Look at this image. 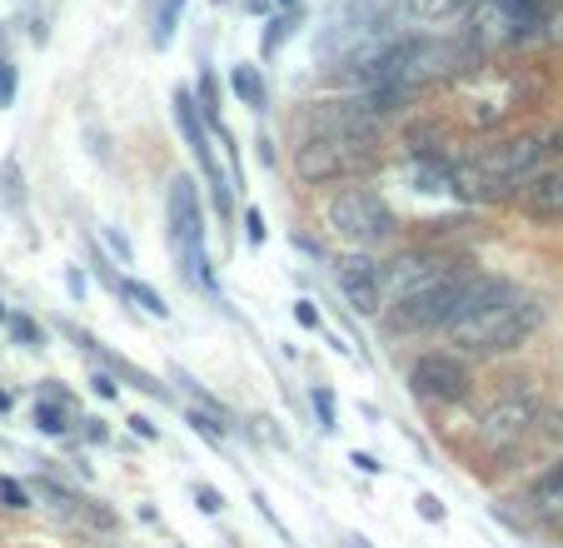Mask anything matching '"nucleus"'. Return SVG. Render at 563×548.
Segmentation results:
<instances>
[{
  "label": "nucleus",
  "mask_w": 563,
  "mask_h": 548,
  "mask_svg": "<svg viewBox=\"0 0 563 548\" xmlns=\"http://www.w3.org/2000/svg\"><path fill=\"white\" fill-rule=\"evenodd\" d=\"M334 285H340V295L350 299L354 315H364V319H374L384 309V299H389L384 295V264L369 260L364 250H350L334 260Z\"/></svg>",
  "instance_id": "obj_12"
},
{
  "label": "nucleus",
  "mask_w": 563,
  "mask_h": 548,
  "mask_svg": "<svg viewBox=\"0 0 563 548\" xmlns=\"http://www.w3.org/2000/svg\"><path fill=\"white\" fill-rule=\"evenodd\" d=\"M299 185H340V179H364L379 165V135H299L295 155Z\"/></svg>",
  "instance_id": "obj_5"
},
{
  "label": "nucleus",
  "mask_w": 563,
  "mask_h": 548,
  "mask_svg": "<svg viewBox=\"0 0 563 548\" xmlns=\"http://www.w3.org/2000/svg\"><path fill=\"white\" fill-rule=\"evenodd\" d=\"M230 90L240 96V106H250V110H265L269 106V90H265V75H260V65H234L230 70Z\"/></svg>",
  "instance_id": "obj_15"
},
{
  "label": "nucleus",
  "mask_w": 563,
  "mask_h": 548,
  "mask_svg": "<svg viewBox=\"0 0 563 548\" xmlns=\"http://www.w3.org/2000/svg\"><path fill=\"white\" fill-rule=\"evenodd\" d=\"M553 25V0H478L464 15V45L468 55H494L543 35Z\"/></svg>",
  "instance_id": "obj_3"
},
{
  "label": "nucleus",
  "mask_w": 563,
  "mask_h": 548,
  "mask_svg": "<svg viewBox=\"0 0 563 548\" xmlns=\"http://www.w3.org/2000/svg\"><path fill=\"white\" fill-rule=\"evenodd\" d=\"M459 90V116H464L468 130H499L519 116V100H523V80L509 70H464L454 80Z\"/></svg>",
  "instance_id": "obj_8"
},
{
  "label": "nucleus",
  "mask_w": 563,
  "mask_h": 548,
  "mask_svg": "<svg viewBox=\"0 0 563 548\" xmlns=\"http://www.w3.org/2000/svg\"><path fill=\"white\" fill-rule=\"evenodd\" d=\"M35 429L51 434V439H60V434L70 429V414H65V404L60 399H41V404H35Z\"/></svg>",
  "instance_id": "obj_22"
},
{
  "label": "nucleus",
  "mask_w": 563,
  "mask_h": 548,
  "mask_svg": "<svg viewBox=\"0 0 563 548\" xmlns=\"http://www.w3.org/2000/svg\"><path fill=\"white\" fill-rule=\"evenodd\" d=\"M295 319H299V329H319V309L309 305V299H299L295 305Z\"/></svg>",
  "instance_id": "obj_35"
},
{
  "label": "nucleus",
  "mask_w": 563,
  "mask_h": 548,
  "mask_svg": "<svg viewBox=\"0 0 563 548\" xmlns=\"http://www.w3.org/2000/svg\"><path fill=\"white\" fill-rule=\"evenodd\" d=\"M350 464L360 469V474H384V464H379V459H374V453H360V449L350 453Z\"/></svg>",
  "instance_id": "obj_34"
},
{
  "label": "nucleus",
  "mask_w": 563,
  "mask_h": 548,
  "mask_svg": "<svg viewBox=\"0 0 563 548\" xmlns=\"http://www.w3.org/2000/svg\"><path fill=\"white\" fill-rule=\"evenodd\" d=\"M0 195H5V205H11L15 215L25 210V175H21V160H5V165H0Z\"/></svg>",
  "instance_id": "obj_21"
},
{
  "label": "nucleus",
  "mask_w": 563,
  "mask_h": 548,
  "mask_svg": "<svg viewBox=\"0 0 563 548\" xmlns=\"http://www.w3.org/2000/svg\"><path fill=\"white\" fill-rule=\"evenodd\" d=\"M539 329H543V305L529 295V289H514V295L494 299V305L459 315L454 325L444 329V339L464 359H499V354L523 349Z\"/></svg>",
  "instance_id": "obj_2"
},
{
  "label": "nucleus",
  "mask_w": 563,
  "mask_h": 548,
  "mask_svg": "<svg viewBox=\"0 0 563 548\" xmlns=\"http://www.w3.org/2000/svg\"><path fill=\"white\" fill-rule=\"evenodd\" d=\"M309 399H314L319 429H324V434H334V429H340V414H334V394L324 390V384H314V394H309Z\"/></svg>",
  "instance_id": "obj_25"
},
{
  "label": "nucleus",
  "mask_w": 563,
  "mask_h": 548,
  "mask_svg": "<svg viewBox=\"0 0 563 548\" xmlns=\"http://www.w3.org/2000/svg\"><path fill=\"white\" fill-rule=\"evenodd\" d=\"M275 11H299V0H275Z\"/></svg>",
  "instance_id": "obj_41"
},
{
  "label": "nucleus",
  "mask_w": 563,
  "mask_h": 548,
  "mask_svg": "<svg viewBox=\"0 0 563 548\" xmlns=\"http://www.w3.org/2000/svg\"><path fill=\"white\" fill-rule=\"evenodd\" d=\"M106 244H110V254H115L120 264H135V250H130V240L120 230H106Z\"/></svg>",
  "instance_id": "obj_30"
},
{
  "label": "nucleus",
  "mask_w": 563,
  "mask_h": 548,
  "mask_svg": "<svg viewBox=\"0 0 563 548\" xmlns=\"http://www.w3.org/2000/svg\"><path fill=\"white\" fill-rule=\"evenodd\" d=\"M295 25H299V11H275L265 21V35H260V61H275L279 51H285V41L295 35Z\"/></svg>",
  "instance_id": "obj_16"
},
{
  "label": "nucleus",
  "mask_w": 563,
  "mask_h": 548,
  "mask_svg": "<svg viewBox=\"0 0 563 548\" xmlns=\"http://www.w3.org/2000/svg\"><path fill=\"white\" fill-rule=\"evenodd\" d=\"M120 295H125V299H135V305L145 309L150 319H165V315H170V305H165V299H159L155 289L145 285V280H120Z\"/></svg>",
  "instance_id": "obj_20"
},
{
  "label": "nucleus",
  "mask_w": 563,
  "mask_h": 548,
  "mask_svg": "<svg viewBox=\"0 0 563 548\" xmlns=\"http://www.w3.org/2000/svg\"><path fill=\"white\" fill-rule=\"evenodd\" d=\"M419 518H429V524H444V504H439L434 494H419Z\"/></svg>",
  "instance_id": "obj_32"
},
{
  "label": "nucleus",
  "mask_w": 563,
  "mask_h": 548,
  "mask_svg": "<svg viewBox=\"0 0 563 548\" xmlns=\"http://www.w3.org/2000/svg\"><path fill=\"white\" fill-rule=\"evenodd\" d=\"M543 429V394L533 380H504V390L489 399V409L478 414L474 439L484 453H514L529 434Z\"/></svg>",
  "instance_id": "obj_6"
},
{
  "label": "nucleus",
  "mask_w": 563,
  "mask_h": 548,
  "mask_svg": "<svg viewBox=\"0 0 563 548\" xmlns=\"http://www.w3.org/2000/svg\"><path fill=\"white\" fill-rule=\"evenodd\" d=\"M35 494H41L51 508H86V498H80V494H70V489H65V484H55L51 474H41V479H35Z\"/></svg>",
  "instance_id": "obj_23"
},
{
  "label": "nucleus",
  "mask_w": 563,
  "mask_h": 548,
  "mask_svg": "<svg viewBox=\"0 0 563 548\" xmlns=\"http://www.w3.org/2000/svg\"><path fill=\"white\" fill-rule=\"evenodd\" d=\"M324 224L350 250H369V244H384L394 234V210L384 205V195L374 185L360 179V185H344L324 200Z\"/></svg>",
  "instance_id": "obj_7"
},
{
  "label": "nucleus",
  "mask_w": 563,
  "mask_h": 548,
  "mask_svg": "<svg viewBox=\"0 0 563 548\" xmlns=\"http://www.w3.org/2000/svg\"><path fill=\"white\" fill-rule=\"evenodd\" d=\"M15 106V65L0 55V110Z\"/></svg>",
  "instance_id": "obj_28"
},
{
  "label": "nucleus",
  "mask_w": 563,
  "mask_h": 548,
  "mask_svg": "<svg viewBox=\"0 0 563 548\" xmlns=\"http://www.w3.org/2000/svg\"><path fill=\"white\" fill-rule=\"evenodd\" d=\"M195 504H200L205 514H220L224 498H220V489H214V484H195Z\"/></svg>",
  "instance_id": "obj_29"
},
{
  "label": "nucleus",
  "mask_w": 563,
  "mask_h": 548,
  "mask_svg": "<svg viewBox=\"0 0 563 548\" xmlns=\"http://www.w3.org/2000/svg\"><path fill=\"white\" fill-rule=\"evenodd\" d=\"M165 234H170L185 285L214 295V274L210 260H205V205H200V185L190 175H170V185H165Z\"/></svg>",
  "instance_id": "obj_4"
},
{
  "label": "nucleus",
  "mask_w": 563,
  "mask_h": 548,
  "mask_svg": "<svg viewBox=\"0 0 563 548\" xmlns=\"http://www.w3.org/2000/svg\"><path fill=\"white\" fill-rule=\"evenodd\" d=\"M468 289H474V270L464 264L459 274H449L444 285L424 289V295L399 299L394 315H389V335H444V329L464 315Z\"/></svg>",
  "instance_id": "obj_9"
},
{
  "label": "nucleus",
  "mask_w": 563,
  "mask_h": 548,
  "mask_svg": "<svg viewBox=\"0 0 563 548\" xmlns=\"http://www.w3.org/2000/svg\"><path fill=\"white\" fill-rule=\"evenodd\" d=\"M543 518H549V524H563V494H559V498H553V504H549V508H543Z\"/></svg>",
  "instance_id": "obj_40"
},
{
  "label": "nucleus",
  "mask_w": 563,
  "mask_h": 548,
  "mask_svg": "<svg viewBox=\"0 0 563 548\" xmlns=\"http://www.w3.org/2000/svg\"><path fill=\"white\" fill-rule=\"evenodd\" d=\"M0 504L11 508V514H21V508H31V489H25L21 479L5 474V479H0Z\"/></svg>",
  "instance_id": "obj_26"
},
{
  "label": "nucleus",
  "mask_w": 563,
  "mask_h": 548,
  "mask_svg": "<svg viewBox=\"0 0 563 548\" xmlns=\"http://www.w3.org/2000/svg\"><path fill=\"white\" fill-rule=\"evenodd\" d=\"M478 0H409V15L419 21H454V15H468Z\"/></svg>",
  "instance_id": "obj_18"
},
{
  "label": "nucleus",
  "mask_w": 563,
  "mask_h": 548,
  "mask_svg": "<svg viewBox=\"0 0 563 548\" xmlns=\"http://www.w3.org/2000/svg\"><path fill=\"white\" fill-rule=\"evenodd\" d=\"M80 424H86V439H96V443H106V439H110L106 424H100V419H80Z\"/></svg>",
  "instance_id": "obj_38"
},
{
  "label": "nucleus",
  "mask_w": 563,
  "mask_h": 548,
  "mask_svg": "<svg viewBox=\"0 0 563 548\" xmlns=\"http://www.w3.org/2000/svg\"><path fill=\"white\" fill-rule=\"evenodd\" d=\"M514 205H519V215L533 224H563V165L539 169V175L519 190Z\"/></svg>",
  "instance_id": "obj_13"
},
{
  "label": "nucleus",
  "mask_w": 563,
  "mask_h": 548,
  "mask_svg": "<svg viewBox=\"0 0 563 548\" xmlns=\"http://www.w3.org/2000/svg\"><path fill=\"white\" fill-rule=\"evenodd\" d=\"M459 270H464V264L449 250H439V244H409V250H399L394 260H384V295L399 305V299H409V295H424V289L444 285L449 274H459Z\"/></svg>",
  "instance_id": "obj_11"
},
{
  "label": "nucleus",
  "mask_w": 563,
  "mask_h": 548,
  "mask_svg": "<svg viewBox=\"0 0 563 548\" xmlns=\"http://www.w3.org/2000/svg\"><path fill=\"white\" fill-rule=\"evenodd\" d=\"M90 384H96L100 399H120V384H115V374H110V370H96V380H90Z\"/></svg>",
  "instance_id": "obj_31"
},
{
  "label": "nucleus",
  "mask_w": 563,
  "mask_h": 548,
  "mask_svg": "<svg viewBox=\"0 0 563 548\" xmlns=\"http://www.w3.org/2000/svg\"><path fill=\"white\" fill-rule=\"evenodd\" d=\"M65 289H70L75 299H86V274H80V270H70V274H65Z\"/></svg>",
  "instance_id": "obj_37"
},
{
  "label": "nucleus",
  "mask_w": 563,
  "mask_h": 548,
  "mask_svg": "<svg viewBox=\"0 0 563 548\" xmlns=\"http://www.w3.org/2000/svg\"><path fill=\"white\" fill-rule=\"evenodd\" d=\"M245 234H250V244H265V215L260 210H245Z\"/></svg>",
  "instance_id": "obj_33"
},
{
  "label": "nucleus",
  "mask_w": 563,
  "mask_h": 548,
  "mask_svg": "<svg viewBox=\"0 0 563 548\" xmlns=\"http://www.w3.org/2000/svg\"><path fill=\"white\" fill-rule=\"evenodd\" d=\"M549 140L543 135H504L478 145L474 155L454 160V195L464 205H509L543 169Z\"/></svg>",
  "instance_id": "obj_1"
},
{
  "label": "nucleus",
  "mask_w": 563,
  "mask_h": 548,
  "mask_svg": "<svg viewBox=\"0 0 563 548\" xmlns=\"http://www.w3.org/2000/svg\"><path fill=\"white\" fill-rule=\"evenodd\" d=\"M170 106H175V120H180V135H185V145L190 150H200L205 140H210V120H205V110L195 106V90L190 85H180L170 96Z\"/></svg>",
  "instance_id": "obj_14"
},
{
  "label": "nucleus",
  "mask_w": 563,
  "mask_h": 548,
  "mask_svg": "<svg viewBox=\"0 0 563 548\" xmlns=\"http://www.w3.org/2000/svg\"><path fill=\"white\" fill-rule=\"evenodd\" d=\"M409 394L429 409H449L474 394V364L459 349H429L409 364Z\"/></svg>",
  "instance_id": "obj_10"
},
{
  "label": "nucleus",
  "mask_w": 563,
  "mask_h": 548,
  "mask_svg": "<svg viewBox=\"0 0 563 548\" xmlns=\"http://www.w3.org/2000/svg\"><path fill=\"white\" fill-rule=\"evenodd\" d=\"M5 325H11V335L21 339V344H31V349H41V344H45V329L35 325L31 315H11V319H5Z\"/></svg>",
  "instance_id": "obj_27"
},
{
  "label": "nucleus",
  "mask_w": 563,
  "mask_h": 548,
  "mask_svg": "<svg viewBox=\"0 0 563 548\" xmlns=\"http://www.w3.org/2000/svg\"><path fill=\"white\" fill-rule=\"evenodd\" d=\"M190 429L200 434L205 443H214V449H220V443H224V434H230V424H224V419H214V414H205V409H190Z\"/></svg>",
  "instance_id": "obj_24"
},
{
  "label": "nucleus",
  "mask_w": 563,
  "mask_h": 548,
  "mask_svg": "<svg viewBox=\"0 0 563 548\" xmlns=\"http://www.w3.org/2000/svg\"><path fill=\"white\" fill-rule=\"evenodd\" d=\"M0 319H11V315H5V305H0Z\"/></svg>",
  "instance_id": "obj_42"
},
{
  "label": "nucleus",
  "mask_w": 563,
  "mask_h": 548,
  "mask_svg": "<svg viewBox=\"0 0 563 548\" xmlns=\"http://www.w3.org/2000/svg\"><path fill=\"white\" fill-rule=\"evenodd\" d=\"M130 429H135L140 439H159V429H155V424L145 419V414H130Z\"/></svg>",
  "instance_id": "obj_36"
},
{
  "label": "nucleus",
  "mask_w": 563,
  "mask_h": 548,
  "mask_svg": "<svg viewBox=\"0 0 563 548\" xmlns=\"http://www.w3.org/2000/svg\"><path fill=\"white\" fill-rule=\"evenodd\" d=\"M250 15H275V0H245Z\"/></svg>",
  "instance_id": "obj_39"
},
{
  "label": "nucleus",
  "mask_w": 563,
  "mask_h": 548,
  "mask_svg": "<svg viewBox=\"0 0 563 548\" xmlns=\"http://www.w3.org/2000/svg\"><path fill=\"white\" fill-rule=\"evenodd\" d=\"M180 11H185V0H159L155 6V25H150V41L165 51V45L175 41V31H180Z\"/></svg>",
  "instance_id": "obj_19"
},
{
  "label": "nucleus",
  "mask_w": 563,
  "mask_h": 548,
  "mask_svg": "<svg viewBox=\"0 0 563 548\" xmlns=\"http://www.w3.org/2000/svg\"><path fill=\"white\" fill-rule=\"evenodd\" d=\"M559 494H563V459H559V464H549V469H543V474L529 484V508H533V514H543V508H549Z\"/></svg>",
  "instance_id": "obj_17"
}]
</instances>
